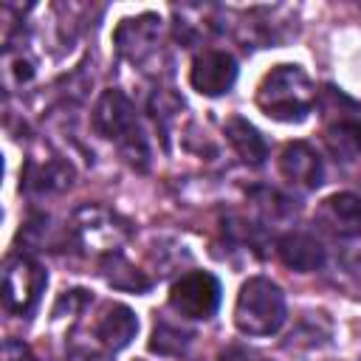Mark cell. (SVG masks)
Here are the masks:
<instances>
[{"instance_id":"obj_1","label":"cell","mask_w":361,"mask_h":361,"mask_svg":"<svg viewBox=\"0 0 361 361\" xmlns=\"http://www.w3.org/2000/svg\"><path fill=\"white\" fill-rule=\"evenodd\" d=\"M93 130L102 135V138H110L121 158L135 166L138 172H147L149 169V144H147V135L138 124V113H135V104L116 87L104 90L93 107Z\"/></svg>"},{"instance_id":"obj_2","label":"cell","mask_w":361,"mask_h":361,"mask_svg":"<svg viewBox=\"0 0 361 361\" xmlns=\"http://www.w3.org/2000/svg\"><path fill=\"white\" fill-rule=\"evenodd\" d=\"M316 87L299 65H276L257 87V104L268 118L302 121L313 110Z\"/></svg>"},{"instance_id":"obj_3","label":"cell","mask_w":361,"mask_h":361,"mask_svg":"<svg viewBox=\"0 0 361 361\" xmlns=\"http://www.w3.org/2000/svg\"><path fill=\"white\" fill-rule=\"evenodd\" d=\"M285 293L268 276H251L234 305V324L245 336H274L285 324Z\"/></svg>"},{"instance_id":"obj_4","label":"cell","mask_w":361,"mask_h":361,"mask_svg":"<svg viewBox=\"0 0 361 361\" xmlns=\"http://www.w3.org/2000/svg\"><path fill=\"white\" fill-rule=\"evenodd\" d=\"M45 282H48V274L45 268L25 257V254H17L6 262V271H3V305L8 313L14 316H28L42 290H45Z\"/></svg>"},{"instance_id":"obj_5","label":"cell","mask_w":361,"mask_h":361,"mask_svg":"<svg viewBox=\"0 0 361 361\" xmlns=\"http://www.w3.org/2000/svg\"><path fill=\"white\" fill-rule=\"evenodd\" d=\"M169 307L180 319H212L220 307V282L209 271H189L169 288Z\"/></svg>"},{"instance_id":"obj_6","label":"cell","mask_w":361,"mask_h":361,"mask_svg":"<svg viewBox=\"0 0 361 361\" xmlns=\"http://www.w3.org/2000/svg\"><path fill=\"white\" fill-rule=\"evenodd\" d=\"M71 231L82 245L110 254L130 237V223L104 206H82L73 214Z\"/></svg>"},{"instance_id":"obj_7","label":"cell","mask_w":361,"mask_h":361,"mask_svg":"<svg viewBox=\"0 0 361 361\" xmlns=\"http://www.w3.org/2000/svg\"><path fill=\"white\" fill-rule=\"evenodd\" d=\"M189 82L203 96H223L237 82V59L220 48H203L189 71Z\"/></svg>"},{"instance_id":"obj_8","label":"cell","mask_w":361,"mask_h":361,"mask_svg":"<svg viewBox=\"0 0 361 361\" xmlns=\"http://www.w3.org/2000/svg\"><path fill=\"white\" fill-rule=\"evenodd\" d=\"M116 48L118 54L133 62V65H144L147 59H152L158 54V42H161V17L158 14H141L133 20H121V25L116 28Z\"/></svg>"},{"instance_id":"obj_9","label":"cell","mask_w":361,"mask_h":361,"mask_svg":"<svg viewBox=\"0 0 361 361\" xmlns=\"http://www.w3.org/2000/svg\"><path fill=\"white\" fill-rule=\"evenodd\" d=\"M279 172L290 186H296L302 192L319 189L324 180V164H322L319 152L305 141L285 144V149L279 155Z\"/></svg>"},{"instance_id":"obj_10","label":"cell","mask_w":361,"mask_h":361,"mask_svg":"<svg viewBox=\"0 0 361 361\" xmlns=\"http://www.w3.org/2000/svg\"><path fill=\"white\" fill-rule=\"evenodd\" d=\"M316 223H322L324 231L341 240L361 237V197L350 192H336L324 197L316 209Z\"/></svg>"},{"instance_id":"obj_11","label":"cell","mask_w":361,"mask_h":361,"mask_svg":"<svg viewBox=\"0 0 361 361\" xmlns=\"http://www.w3.org/2000/svg\"><path fill=\"white\" fill-rule=\"evenodd\" d=\"M330 121L324 127V141L330 152L341 161H353L361 155V110L358 104H350V110H336L327 104Z\"/></svg>"},{"instance_id":"obj_12","label":"cell","mask_w":361,"mask_h":361,"mask_svg":"<svg viewBox=\"0 0 361 361\" xmlns=\"http://www.w3.org/2000/svg\"><path fill=\"white\" fill-rule=\"evenodd\" d=\"M71 166L59 158H28L20 175V192L28 195H51L71 186Z\"/></svg>"},{"instance_id":"obj_13","label":"cell","mask_w":361,"mask_h":361,"mask_svg":"<svg viewBox=\"0 0 361 361\" xmlns=\"http://www.w3.org/2000/svg\"><path fill=\"white\" fill-rule=\"evenodd\" d=\"M276 254H279L282 265H288L299 274H310V271H319L324 265V245L310 231L282 234L276 240Z\"/></svg>"},{"instance_id":"obj_14","label":"cell","mask_w":361,"mask_h":361,"mask_svg":"<svg viewBox=\"0 0 361 361\" xmlns=\"http://www.w3.org/2000/svg\"><path fill=\"white\" fill-rule=\"evenodd\" d=\"M135 333H138V319L127 305H107V310L99 316L93 327V338L110 353L124 350L135 338Z\"/></svg>"},{"instance_id":"obj_15","label":"cell","mask_w":361,"mask_h":361,"mask_svg":"<svg viewBox=\"0 0 361 361\" xmlns=\"http://www.w3.org/2000/svg\"><path fill=\"white\" fill-rule=\"evenodd\" d=\"M226 138L234 147V152L248 164V166H262L268 158V144L262 138V133L243 116H231L226 118Z\"/></svg>"},{"instance_id":"obj_16","label":"cell","mask_w":361,"mask_h":361,"mask_svg":"<svg viewBox=\"0 0 361 361\" xmlns=\"http://www.w3.org/2000/svg\"><path fill=\"white\" fill-rule=\"evenodd\" d=\"M99 271L102 276L107 279V285H113L116 290H130V293H144L152 288V279L138 271L133 262H127L118 251H110V254H102L99 259Z\"/></svg>"},{"instance_id":"obj_17","label":"cell","mask_w":361,"mask_h":361,"mask_svg":"<svg viewBox=\"0 0 361 361\" xmlns=\"http://www.w3.org/2000/svg\"><path fill=\"white\" fill-rule=\"evenodd\" d=\"M189 341H192L189 330H180L172 322H158L152 330V338H149V350L158 355H180L189 347Z\"/></svg>"},{"instance_id":"obj_18","label":"cell","mask_w":361,"mask_h":361,"mask_svg":"<svg viewBox=\"0 0 361 361\" xmlns=\"http://www.w3.org/2000/svg\"><path fill=\"white\" fill-rule=\"evenodd\" d=\"M31 76H34V62L28 59V54L23 48L14 51V48L6 45V54H3V79H6V87L25 85Z\"/></svg>"},{"instance_id":"obj_19","label":"cell","mask_w":361,"mask_h":361,"mask_svg":"<svg viewBox=\"0 0 361 361\" xmlns=\"http://www.w3.org/2000/svg\"><path fill=\"white\" fill-rule=\"evenodd\" d=\"M3 361H42V358H37L28 344H23L17 338H6V344H3Z\"/></svg>"},{"instance_id":"obj_20","label":"cell","mask_w":361,"mask_h":361,"mask_svg":"<svg viewBox=\"0 0 361 361\" xmlns=\"http://www.w3.org/2000/svg\"><path fill=\"white\" fill-rule=\"evenodd\" d=\"M87 361H110V358H87Z\"/></svg>"}]
</instances>
